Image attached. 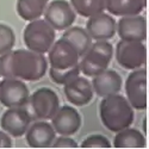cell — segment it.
Returning <instances> with one entry per match:
<instances>
[{"mask_svg": "<svg viewBox=\"0 0 149 149\" xmlns=\"http://www.w3.org/2000/svg\"><path fill=\"white\" fill-rule=\"evenodd\" d=\"M44 54L30 49H17L0 55V74L3 78H17L25 81H38L48 70Z\"/></svg>", "mask_w": 149, "mask_h": 149, "instance_id": "obj_1", "label": "cell"}, {"mask_svg": "<svg viewBox=\"0 0 149 149\" xmlns=\"http://www.w3.org/2000/svg\"><path fill=\"white\" fill-rule=\"evenodd\" d=\"M99 117L107 130L118 132L132 124L134 107L119 93L106 95L99 104Z\"/></svg>", "mask_w": 149, "mask_h": 149, "instance_id": "obj_2", "label": "cell"}, {"mask_svg": "<svg viewBox=\"0 0 149 149\" xmlns=\"http://www.w3.org/2000/svg\"><path fill=\"white\" fill-rule=\"evenodd\" d=\"M23 41L30 50L45 54L56 41V30L45 19H35L29 22L24 29Z\"/></svg>", "mask_w": 149, "mask_h": 149, "instance_id": "obj_3", "label": "cell"}, {"mask_svg": "<svg viewBox=\"0 0 149 149\" xmlns=\"http://www.w3.org/2000/svg\"><path fill=\"white\" fill-rule=\"evenodd\" d=\"M113 56V47L109 41H95L79 61L80 72L85 77L94 78L105 69Z\"/></svg>", "mask_w": 149, "mask_h": 149, "instance_id": "obj_4", "label": "cell"}, {"mask_svg": "<svg viewBox=\"0 0 149 149\" xmlns=\"http://www.w3.org/2000/svg\"><path fill=\"white\" fill-rule=\"evenodd\" d=\"M116 61L124 69L134 70L142 68L147 61V48L140 41L120 40L116 45Z\"/></svg>", "mask_w": 149, "mask_h": 149, "instance_id": "obj_5", "label": "cell"}, {"mask_svg": "<svg viewBox=\"0 0 149 149\" xmlns=\"http://www.w3.org/2000/svg\"><path fill=\"white\" fill-rule=\"evenodd\" d=\"M32 116L40 120H49L54 117L60 107V99L56 92L49 87L36 90L29 98Z\"/></svg>", "mask_w": 149, "mask_h": 149, "instance_id": "obj_6", "label": "cell"}, {"mask_svg": "<svg viewBox=\"0 0 149 149\" xmlns=\"http://www.w3.org/2000/svg\"><path fill=\"white\" fill-rule=\"evenodd\" d=\"M30 92L24 80L4 78L0 80V103L5 107H24L29 103Z\"/></svg>", "mask_w": 149, "mask_h": 149, "instance_id": "obj_7", "label": "cell"}, {"mask_svg": "<svg viewBox=\"0 0 149 149\" xmlns=\"http://www.w3.org/2000/svg\"><path fill=\"white\" fill-rule=\"evenodd\" d=\"M125 94L135 110L147 109V69H134L125 80Z\"/></svg>", "mask_w": 149, "mask_h": 149, "instance_id": "obj_8", "label": "cell"}, {"mask_svg": "<svg viewBox=\"0 0 149 149\" xmlns=\"http://www.w3.org/2000/svg\"><path fill=\"white\" fill-rule=\"evenodd\" d=\"M75 18V11L67 0H53L52 3H48L44 11V19L58 31L70 28Z\"/></svg>", "mask_w": 149, "mask_h": 149, "instance_id": "obj_9", "label": "cell"}, {"mask_svg": "<svg viewBox=\"0 0 149 149\" xmlns=\"http://www.w3.org/2000/svg\"><path fill=\"white\" fill-rule=\"evenodd\" d=\"M80 55L70 42L65 38L55 41L48 52V63L55 69H66L79 63Z\"/></svg>", "mask_w": 149, "mask_h": 149, "instance_id": "obj_10", "label": "cell"}, {"mask_svg": "<svg viewBox=\"0 0 149 149\" xmlns=\"http://www.w3.org/2000/svg\"><path fill=\"white\" fill-rule=\"evenodd\" d=\"M31 115L28 110L22 107H7L0 118V127L11 137H22L28 131Z\"/></svg>", "mask_w": 149, "mask_h": 149, "instance_id": "obj_11", "label": "cell"}, {"mask_svg": "<svg viewBox=\"0 0 149 149\" xmlns=\"http://www.w3.org/2000/svg\"><path fill=\"white\" fill-rule=\"evenodd\" d=\"M85 29L87 30L92 40L109 41L117 32V22L110 13L100 12L88 17Z\"/></svg>", "mask_w": 149, "mask_h": 149, "instance_id": "obj_12", "label": "cell"}, {"mask_svg": "<svg viewBox=\"0 0 149 149\" xmlns=\"http://www.w3.org/2000/svg\"><path fill=\"white\" fill-rule=\"evenodd\" d=\"M81 116L77 109L69 105L60 106L57 112L52 118V125L54 127L56 134L72 136L77 134L81 128Z\"/></svg>", "mask_w": 149, "mask_h": 149, "instance_id": "obj_13", "label": "cell"}, {"mask_svg": "<svg viewBox=\"0 0 149 149\" xmlns=\"http://www.w3.org/2000/svg\"><path fill=\"white\" fill-rule=\"evenodd\" d=\"M117 33L124 41H140L147 38V22L141 15L120 17L117 22Z\"/></svg>", "mask_w": 149, "mask_h": 149, "instance_id": "obj_14", "label": "cell"}, {"mask_svg": "<svg viewBox=\"0 0 149 149\" xmlns=\"http://www.w3.org/2000/svg\"><path fill=\"white\" fill-rule=\"evenodd\" d=\"M63 92L67 100L73 106H85L93 99L94 90L93 86L84 77L78 75L68 84L63 86Z\"/></svg>", "mask_w": 149, "mask_h": 149, "instance_id": "obj_15", "label": "cell"}, {"mask_svg": "<svg viewBox=\"0 0 149 149\" xmlns=\"http://www.w3.org/2000/svg\"><path fill=\"white\" fill-rule=\"evenodd\" d=\"M25 139L30 147L32 148H48L52 147L54 140L56 139V131L52 123L47 120H38L30 124L28 131L25 132Z\"/></svg>", "mask_w": 149, "mask_h": 149, "instance_id": "obj_16", "label": "cell"}, {"mask_svg": "<svg viewBox=\"0 0 149 149\" xmlns=\"http://www.w3.org/2000/svg\"><path fill=\"white\" fill-rule=\"evenodd\" d=\"M92 86H93L94 93H97L99 97L103 98L106 95L119 93L123 86V81L120 75L116 70L107 68L93 78Z\"/></svg>", "mask_w": 149, "mask_h": 149, "instance_id": "obj_17", "label": "cell"}, {"mask_svg": "<svg viewBox=\"0 0 149 149\" xmlns=\"http://www.w3.org/2000/svg\"><path fill=\"white\" fill-rule=\"evenodd\" d=\"M146 5L147 0H105V10L117 17L140 15Z\"/></svg>", "mask_w": 149, "mask_h": 149, "instance_id": "obj_18", "label": "cell"}, {"mask_svg": "<svg viewBox=\"0 0 149 149\" xmlns=\"http://www.w3.org/2000/svg\"><path fill=\"white\" fill-rule=\"evenodd\" d=\"M146 144V136L139 129L130 127L116 132L113 139L115 148H144Z\"/></svg>", "mask_w": 149, "mask_h": 149, "instance_id": "obj_19", "label": "cell"}, {"mask_svg": "<svg viewBox=\"0 0 149 149\" xmlns=\"http://www.w3.org/2000/svg\"><path fill=\"white\" fill-rule=\"evenodd\" d=\"M47 5L48 0H17L16 8L22 19L31 22L41 18V16L44 15Z\"/></svg>", "mask_w": 149, "mask_h": 149, "instance_id": "obj_20", "label": "cell"}, {"mask_svg": "<svg viewBox=\"0 0 149 149\" xmlns=\"http://www.w3.org/2000/svg\"><path fill=\"white\" fill-rule=\"evenodd\" d=\"M62 38L67 40L68 42H70L75 49L78 50L80 57H82L86 52L90 49L91 44H92V38L88 35L87 30L80 28V26H70L67 30H65L63 35L61 36Z\"/></svg>", "mask_w": 149, "mask_h": 149, "instance_id": "obj_21", "label": "cell"}, {"mask_svg": "<svg viewBox=\"0 0 149 149\" xmlns=\"http://www.w3.org/2000/svg\"><path fill=\"white\" fill-rule=\"evenodd\" d=\"M77 15L88 18L105 11V0H70Z\"/></svg>", "mask_w": 149, "mask_h": 149, "instance_id": "obj_22", "label": "cell"}, {"mask_svg": "<svg viewBox=\"0 0 149 149\" xmlns=\"http://www.w3.org/2000/svg\"><path fill=\"white\" fill-rule=\"evenodd\" d=\"M49 75H50L52 80L55 84L65 86L73 79H75L78 75H80V67H79V63L70 68H66V69H55L50 67Z\"/></svg>", "mask_w": 149, "mask_h": 149, "instance_id": "obj_23", "label": "cell"}, {"mask_svg": "<svg viewBox=\"0 0 149 149\" xmlns=\"http://www.w3.org/2000/svg\"><path fill=\"white\" fill-rule=\"evenodd\" d=\"M16 44V35L11 26L0 23V55H4L13 49Z\"/></svg>", "mask_w": 149, "mask_h": 149, "instance_id": "obj_24", "label": "cell"}, {"mask_svg": "<svg viewBox=\"0 0 149 149\" xmlns=\"http://www.w3.org/2000/svg\"><path fill=\"white\" fill-rule=\"evenodd\" d=\"M81 148H111V142L104 135H90L82 142Z\"/></svg>", "mask_w": 149, "mask_h": 149, "instance_id": "obj_25", "label": "cell"}, {"mask_svg": "<svg viewBox=\"0 0 149 149\" xmlns=\"http://www.w3.org/2000/svg\"><path fill=\"white\" fill-rule=\"evenodd\" d=\"M52 146L54 148H78L77 141L65 135H60V137H56Z\"/></svg>", "mask_w": 149, "mask_h": 149, "instance_id": "obj_26", "label": "cell"}, {"mask_svg": "<svg viewBox=\"0 0 149 149\" xmlns=\"http://www.w3.org/2000/svg\"><path fill=\"white\" fill-rule=\"evenodd\" d=\"M12 147V140L10 135L4 130H0V148H10Z\"/></svg>", "mask_w": 149, "mask_h": 149, "instance_id": "obj_27", "label": "cell"}, {"mask_svg": "<svg viewBox=\"0 0 149 149\" xmlns=\"http://www.w3.org/2000/svg\"><path fill=\"white\" fill-rule=\"evenodd\" d=\"M0 77H1V74H0Z\"/></svg>", "mask_w": 149, "mask_h": 149, "instance_id": "obj_28", "label": "cell"}]
</instances>
